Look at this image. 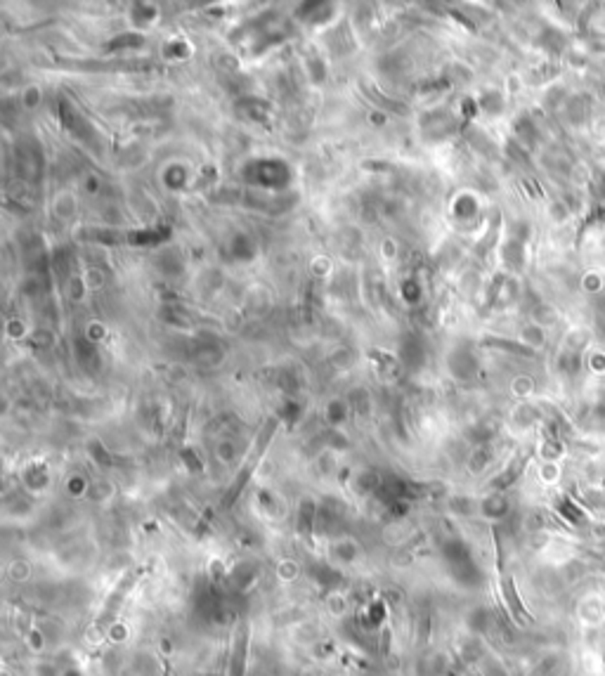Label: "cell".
<instances>
[{
    "instance_id": "cell-1",
    "label": "cell",
    "mask_w": 605,
    "mask_h": 676,
    "mask_svg": "<svg viewBox=\"0 0 605 676\" xmlns=\"http://www.w3.org/2000/svg\"><path fill=\"white\" fill-rule=\"evenodd\" d=\"M248 629L246 622H241L237 634H234V646H232V658L227 665V676H246V653H248Z\"/></svg>"
},
{
    "instance_id": "cell-2",
    "label": "cell",
    "mask_w": 605,
    "mask_h": 676,
    "mask_svg": "<svg viewBox=\"0 0 605 676\" xmlns=\"http://www.w3.org/2000/svg\"><path fill=\"white\" fill-rule=\"evenodd\" d=\"M577 617L584 627H601L603 620V603L598 596H584L580 603H577Z\"/></svg>"
},
{
    "instance_id": "cell-3",
    "label": "cell",
    "mask_w": 605,
    "mask_h": 676,
    "mask_svg": "<svg viewBox=\"0 0 605 676\" xmlns=\"http://www.w3.org/2000/svg\"><path fill=\"white\" fill-rule=\"evenodd\" d=\"M580 641L587 651L596 653V651H605V636L601 627H582L580 632Z\"/></svg>"
},
{
    "instance_id": "cell-4",
    "label": "cell",
    "mask_w": 605,
    "mask_h": 676,
    "mask_svg": "<svg viewBox=\"0 0 605 676\" xmlns=\"http://www.w3.org/2000/svg\"><path fill=\"white\" fill-rule=\"evenodd\" d=\"M596 539H605V525H594V532H591Z\"/></svg>"
}]
</instances>
